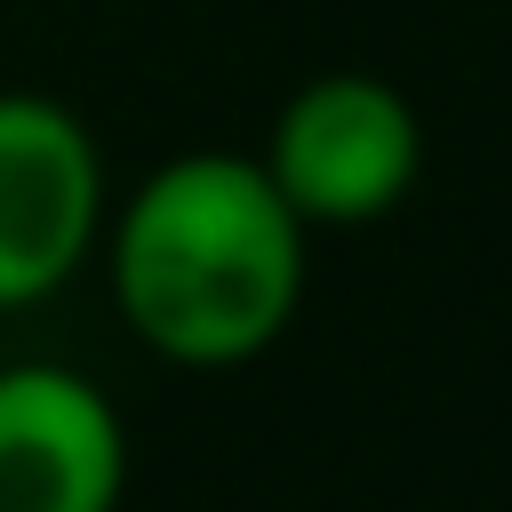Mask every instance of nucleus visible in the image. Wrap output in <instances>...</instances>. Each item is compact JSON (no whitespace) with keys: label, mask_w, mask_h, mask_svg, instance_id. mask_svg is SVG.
I'll list each match as a JSON object with an SVG mask.
<instances>
[{"label":"nucleus","mask_w":512,"mask_h":512,"mask_svg":"<svg viewBox=\"0 0 512 512\" xmlns=\"http://www.w3.org/2000/svg\"><path fill=\"white\" fill-rule=\"evenodd\" d=\"M304 216L248 152L152 168L112 224V296L128 328L184 368L256 360L304 304Z\"/></svg>","instance_id":"1"},{"label":"nucleus","mask_w":512,"mask_h":512,"mask_svg":"<svg viewBox=\"0 0 512 512\" xmlns=\"http://www.w3.org/2000/svg\"><path fill=\"white\" fill-rule=\"evenodd\" d=\"M104 232V160L72 104L0 96V312L56 296Z\"/></svg>","instance_id":"3"},{"label":"nucleus","mask_w":512,"mask_h":512,"mask_svg":"<svg viewBox=\"0 0 512 512\" xmlns=\"http://www.w3.org/2000/svg\"><path fill=\"white\" fill-rule=\"evenodd\" d=\"M416 168H424V128L408 96L376 72L304 80L264 136V176L304 224H376L384 208L408 200Z\"/></svg>","instance_id":"2"},{"label":"nucleus","mask_w":512,"mask_h":512,"mask_svg":"<svg viewBox=\"0 0 512 512\" xmlns=\"http://www.w3.org/2000/svg\"><path fill=\"white\" fill-rule=\"evenodd\" d=\"M120 408L56 360L0 368V512H120Z\"/></svg>","instance_id":"4"}]
</instances>
